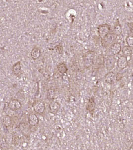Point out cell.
<instances>
[{"label": "cell", "mask_w": 133, "mask_h": 150, "mask_svg": "<svg viewBox=\"0 0 133 150\" xmlns=\"http://www.w3.org/2000/svg\"><path fill=\"white\" fill-rule=\"evenodd\" d=\"M110 26L108 24H103L98 27V32L101 40L105 38L110 33Z\"/></svg>", "instance_id": "6da1fadb"}, {"label": "cell", "mask_w": 133, "mask_h": 150, "mask_svg": "<svg viewBox=\"0 0 133 150\" xmlns=\"http://www.w3.org/2000/svg\"><path fill=\"white\" fill-rule=\"evenodd\" d=\"M33 108L36 113L39 114H42L45 110V104L42 101L37 100L33 104Z\"/></svg>", "instance_id": "7a4b0ae2"}, {"label": "cell", "mask_w": 133, "mask_h": 150, "mask_svg": "<svg viewBox=\"0 0 133 150\" xmlns=\"http://www.w3.org/2000/svg\"><path fill=\"white\" fill-rule=\"evenodd\" d=\"M115 40V34L114 33H109L103 39L101 40V44L103 47H106L110 44L111 45L114 43Z\"/></svg>", "instance_id": "3957f363"}, {"label": "cell", "mask_w": 133, "mask_h": 150, "mask_svg": "<svg viewBox=\"0 0 133 150\" xmlns=\"http://www.w3.org/2000/svg\"><path fill=\"white\" fill-rule=\"evenodd\" d=\"M115 62V59L113 56L110 55L108 56L105 60V65L106 69L108 70L112 69L114 67Z\"/></svg>", "instance_id": "277c9868"}, {"label": "cell", "mask_w": 133, "mask_h": 150, "mask_svg": "<svg viewBox=\"0 0 133 150\" xmlns=\"http://www.w3.org/2000/svg\"><path fill=\"white\" fill-rule=\"evenodd\" d=\"M8 106L10 110L16 111L18 110L21 108L22 107V104L21 103L20 101L17 100H12L9 102Z\"/></svg>", "instance_id": "5b68a950"}, {"label": "cell", "mask_w": 133, "mask_h": 150, "mask_svg": "<svg viewBox=\"0 0 133 150\" xmlns=\"http://www.w3.org/2000/svg\"><path fill=\"white\" fill-rule=\"evenodd\" d=\"M49 107L50 109V112L52 114H56L61 108V105L57 101H51L49 104Z\"/></svg>", "instance_id": "8992f818"}, {"label": "cell", "mask_w": 133, "mask_h": 150, "mask_svg": "<svg viewBox=\"0 0 133 150\" xmlns=\"http://www.w3.org/2000/svg\"><path fill=\"white\" fill-rule=\"evenodd\" d=\"M117 64L120 69H124L127 67L128 65V59L124 56H122L118 58Z\"/></svg>", "instance_id": "52a82bcc"}, {"label": "cell", "mask_w": 133, "mask_h": 150, "mask_svg": "<svg viewBox=\"0 0 133 150\" xmlns=\"http://www.w3.org/2000/svg\"><path fill=\"white\" fill-rule=\"evenodd\" d=\"M105 81L106 83L112 84L114 83L117 80V77L115 73L113 72H109L105 76Z\"/></svg>", "instance_id": "ba28073f"}, {"label": "cell", "mask_w": 133, "mask_h": 150, "mask_svg": "<svg viewBox=\"0 0 133 150\" xmlns=\"http://www.w3.org/2000/svg\"><path fill=\"white\" fill-rule=\"evenodd\" d=\"M84 57V65L86 66V67L89 68L90 66L92 65L93 63V55H92V53L91 52H88L85 54Z\"/></svg>", "instance_id": "9c48e42d"}, {"label": "cell", "mask_w": 133, "mask_h": 150, "mask_svg": "<svg viewBox=\"0 0 133 150\" xmlns=\"http://www.w3.org/2000/svg\"><path fill=\"white\" fill-rule=\"evenodd\" d=\"M110 49H111V52L114 55H117L121 50V46L119 43L115 42L111 45Z\"/></svg>", "instance_id": "30bf717a"}, {"label": "cell", "mask_w": 133, "mask_h": 150, "mask_svg": "<svg viewBox=\"0 0 133 150\" xmlns=\"http://www.w3.org/2000/svg\"><path fill=\"white\" fill-rule=\"evenodd\" d=\"M28 123L31 126H36L39 123V119L36 115L34 113H31L28 117Z\"/></svg>", "instance_id": "8fae6325"}, {"label": "cell", "mask_w": 133, "mask_h": 150, "mask_svg": "<svg viewBox=\"0 0 133 150\" xmlns=\"http://www.w3.org/2000/svg\"><path fill=\"white\" fill-rule=\"evenodd\" d=\"M12 70L13 73L16 76H17L20 74L21 70V64L20 61H18L14 64L12 66Z\"/></svg>", "instance_id": "7c38bea8"}, {"label": "cell", "mask_w": 133, "mask_h": 150, "mask_svg": "<svg viewBox=\"0 0 133 150\" xmlns=\"http://www.w3.org/2000/svg\"><path fill=\"white\" fill-rule=\"evenodd\" d=\"M57 69L61 75H63L67 72L68 70V67L64 62L59 63L57 65Z\"/></svg>", "instance_id": "4fadbf2b"}, {"label": "cell", "mask_w": 133, "mask_h": 150, "mask_svg": "<svg viewBox=\"0 0 133 150\" xmlns=\"http://www.w3.org/2000/svg\"><path fill=\"white\" fill-rule=\"evenodd\" d=\"M31 55L32 59L34 60L38 59L41 56L40 49L38 47H34V48H33L31 52Z\"/></svg>", "instance_id": "5bb4252c"}, {"label": "cell", "mask_w": 133, "mask_h": 150, "mask_svg": "<svg viewBox=\"0 0 133 150\" xmlns=\"http://www.w3.org/2000/svg\"><path fill=\"white\" fill-rule=\"evenodd\" d=\"M95 107V103H94V97H91L87 103L86 108L90 112L94 111Z\"/></svg>", "instance_id": "9a60e30c"}, {"label": "cell", "mask_w": 133, "mask_h": 150, "mask_svg": "<svg viewBox=\"0 0 133 150\" xmlns=\"http://www.w3.org/2000/svg\"><path fill=\"white\" fill-rule=\"evenodd\" d=\"M56 96V91L54 89L51 88L48 90L47 98L49 101H54V99Z\"/></svg>", "instance_id": "2e32d148"}, {"label": "cell", "mask_w": 133, "mask_h": 150, "mask_svg": "<svg viewBox=\"0 0 133 150\" xmlns=\"http://www.w3.org/2000/svg\"><path fill=\"white\" fill-rule=\"evenodd\" d=\"M12 123V118L9 115H6L2 119V123L6 127L10 126Z\"/></svg>", "instance_id": "e0dca14e"}, {"label": "cell", "mask_w": 133, "mask_h": 150, "mask_svg": "<svg viewBox=\"0 0 133 150\" xmlns=\"http://www.w3.org/2000/svg\"><path fill=\"white\" fill-rule=\"evenodd\" d=\"M122 53L124 55V56L127 57H129L131 56L132 53V51L131 48L129 46H125L122 49Z\"/></svg>", "instance_id": "ac0fdd59"}, {"label": "cell", "mask_w": 133, "mask_h": 150, "mask_svg": "<svg viewBox=\"0 0 133 150\" xmlns=\"http://www.w3.org/2000/svg\"><path fill=\"white\" fill-rule=\"evenodd\" d=\"M54 50H55L56 52L59 54H62L63 50V47H62V45L61 44L57 45L54 47Z\"/></svg>", "instance_id": "d6986e66"}, {"label": "cell", "mask_w": 133, "mask_h": 150, "mask_svg": "<svg viewBox=\"0 0 133 150\" xmlns=\"http://www.w3.org/2000/svg\"><path fill=\"white\" fill-rule=\"evenodd\" d=\"M127 43L128 45V46L130 47H133V36H129L127 37Z\"/></svg>", "instance_id": "ffe728a7"}, {"label": "cell", "mask_w": 133, "mask_h": 150, "mask_svg": "<svg viewBox=\"0 0 133 150\" xmlns=\"http://www.w3.org/2000/svg\"><path fill=\"white\" fill-rule=\"evenodd\" d=\"M115 31H116V33H117L118 32L120 33L121 31V27L119 24H116V26L115 27Z\"/></svg>", "instance_id": "44dd1931"}, {"label": "cell", "mask_w": 133, "mask_h": 150, "mask_svg": "<svg viewBox=\"0 0 133 150\" xmlns=\"http://www.w3.org/2000/svg\"><path fill=\"white\" fill-rule=\"evenodd\" d=\"M128 27L130 29L131 32L133 33V22H130L128 24Z\"/></svg>", "instance_id": "7402d4cb"}, {"label": "cell", "mask_w": 133, "mask_h": 150, "mask_svg": "<svg viewBox=\"0 0 133 150\" xmlns=\"http://www.w3.org/2000/svg\"><path fill=\"white\" fill-rule=\"evenodd\" d=\"M132 68H133V64H132Z\"/></svg>", "instance_id": "603a6c76"}]
</instances>
